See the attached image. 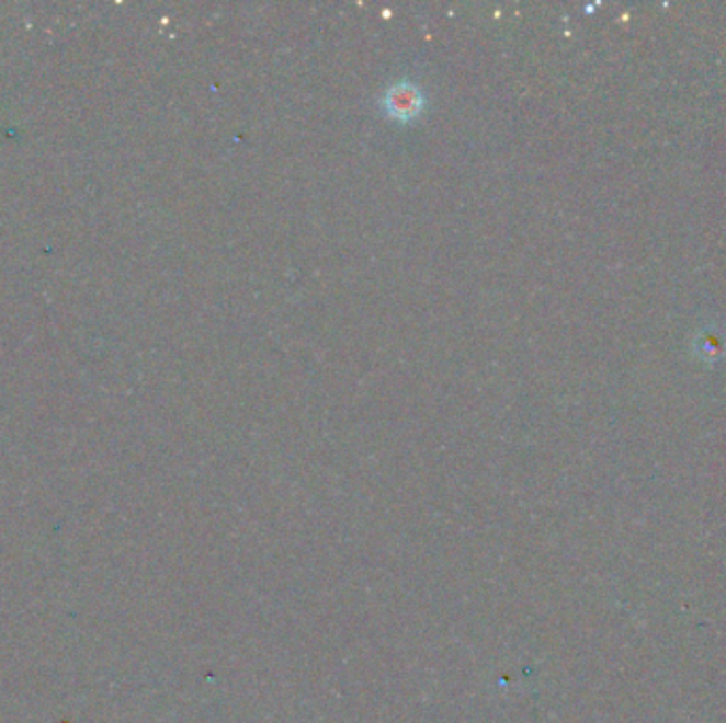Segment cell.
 Returning <instances> with one entry per match:
<instances>
[{
    "instance_id": "obj_1",
    "label": "cell",
    "mask_w": 726,
    "mask_h": 723,
    "mask_svg": "<svg viewBox=\"0 0 726 723\" xmlns=\"http://www.w3.org/2000/svg\"><path fill=\"white\" fill-rule=\"evenodd\" d=\"M381 106L389 119L399 124H410L423 115V111L428 108V99L415 81L404 79L385 90Z\"/></svg>"
}]
</instances>
